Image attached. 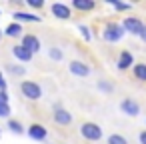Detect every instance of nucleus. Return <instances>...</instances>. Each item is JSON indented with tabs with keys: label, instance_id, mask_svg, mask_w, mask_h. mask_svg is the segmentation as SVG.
Instances as JSON below:
<instances>
[{
	"label": "nucleus",
	"instance_id": "nucleus-20",
	"mask_svg": "<svg viewBox=\"0 0 146 144\" xmlns=\"http://www.w3.org/2000/svg\"><path fill=\"white\" fill-rule=\"evenodd\" d=\"M78 30H80V34H82V38H84L86 42H90V40H92V34H90V28H88L86 24H78Z\"/></svg>",
	"mask_w": 146,
	"mask_h": 144
},
{
	"label": "nucleus",
	"instance_id": "nucleus-1",
	"mask_svg": "<svg viewBox=\"0 0 146 144\" xmlns=\"http://www.w3.org/2000/svg\"><path fill=\"white\" fill-rule=\"evenodd\" d=\"M20 92H22L24 98H28V100H32V102H36V100L42 98V88H40V84L34 82V80H22V82H20Z\"/></svg>",
	"mask_w": 146,
	"mask_h": 144
},
{
	"label": "nucleus",
	"instance_id": "nucleus-7",
	"mask_svg": "<svg viewBox=\"0 0 146 144\" xmlns=\"http://www.w3.org/2000/svg\"><path fill=\"white\" fill-rule=\"evenodd\" d=\"M26 134L32 138V140H38V142H42V140H46V136H48V128H44L42 124H30L28 126V130H26Z\"/></svg>",
	"mask_w": 146,
	"mask_h": 144
},
{
	"label": "nucleus",
	"instance_id": "nucleus-18",
	"mask_svg": "<svg viewBox=\"0 0 146 144\" xmlns=\"http://www.w3.org/2000/svg\"><path fill=\"white\" fill-rule=\"evenodd\" d=\"M108 144H128V140L122 134H110L108 136Z\"/></svg>",
	"mask_w": 146,
	"mask_h": 144
},
{
	"label": "nucleus",
	"instance_id": "nucleus-23",
	"mask_svg": "<svg viewBox=\"0 0 146 144\" xmlns=\"http://www.w3.org/2000/svg\"><path fill=\"white\" fill-rule=\"evenodd\" d=\"M10 116V106L8 104H0V118H8Z\"/></svg>",
	"mask_w": 146,
	"mask_h": 144
},
{
	"label": "nucleus",
	"instance_id": "nucleus-6",
	"mask_svg": "<svg viewBox=\"0 0 146 144\" xmlns=\"http://www.w3.org/2000/svg\"><path fill=\"white\" fill-rule=\"evenodd\" d=\"M120 112L126 114V116H138L140 114V104L132 98H124L120 102Z\"/></svg>",
	"mask_w": 146,
	"mask_h": 144
},
{
	"label": "nucleus",
	"instance_id": "nucleus-26",
	"mask_svg": "<svg viewBox=\"0 0 146 144\" xmlns=\"http://www.w3.org/2000/svg\"><path fill=\"white\" fill-rule=\"evenodd\" d=\"M0 104H8V92L0 90Z\"/></svg>",
	"mask_w": 146,
	"mask_h": 144
},
{
	"label": "nucleus",
	"instance_id": "nucleus-28",
	"mask_svg": "<svg viewBox=\"0 0 146 144\" xmlns=\"http://www.w3.org/2000/svg\"><path fill=\"white\" fill-rule=\"evenodd\" d=\"M138 140H140V144H146V130H142L138 134Z\"/></svg>",
	"mask_w": 146,
	"mask_h": 144
},
{
	"label": "nucleus",
	"instance_id": "nucleus-11",
	"mask_svg": "<svg viewBox=\"0 0 146 144\" xmlns=\"http://www.w3.org/2000/svg\"><path fill=\"white\" fill-rule=\"evenodd\" d=\"M118 70H128V68H132L134 66V56H132V52L130 50H122L120 52V56H118Z\"/></svg>",
	"mask_w": 146,
	"mask_h": 144
},
{
	"label": "nucleus",
	"instance_id": "nucleus-17",
	"mask_svg": "<svg viewBox=\"0 0 146 144\" xmlns=\"http://www.w3.org/2000/svg\"><path fill=\"white\" fill-rule=\"evenodd\" d=\"M108 2L116 8V10H132V4H128V2H120V0H108Z\"/></svg>",
	"mask_w": 146,
	"mask_h": 144
},
{
	"label": "nucleus",
	"instance_id": "nucleus-30",
	"mask_svg": "<svg viewBox=\"0 0 146 144\" xmlns=\"http://www.w3.org/2000/svg\"><path fill=\"white\" fill-rule=\"evenodd\" d=\"M2 36H4V32H2V30H0V40H2Z\"/></svg>",
	"mask_w": 146,
	"mask_h": 144
},
{
	"label": "nucleus",
	"instance_id": "nucleus-3",
	"mask_svg": "<svg viewBox=\"0 0 146 144\" xmlns=\"http://www.w3.org/2000/svg\"><path fill=\"white\" fill-rule=\"evenodd\" d=\"M80 134L88 140V142H98L102 138V128L96 122H84L80 126Z\"/></svg>",
	"mask_w": 146,
	"mask_h": 144
},
{
	"label": "nucleus",
	"instance_id": "nucleus-22",
	"mask_svg": "<svg viewBox=\"0 0 146 144\" xmlns=\"http://www.w3.org/2000/svg\"><path fill=\"white\" fill-rule=\"evenodd\" d=\"M6 68H8V72L18 74V76H24V74H26V68H24V66H12V64H8Z\"/></svg>",
	"mask_w": 146,
	"mask_h": 144
},
{
	"label": "nucleus",
	"instance_id": "nucleus-10",
	"mask_svg": "<svg viewBox=\"0 0 146 144\" xmlns=\"http://www.w3.org/2000/svg\"><path fill=\"white\" fill-rule=\"evenodd\" d=\"M54 122L60 124V126H68V124L72 122V114H70L66 108L56 106V108H54Z\"/></svg>",
	"mask_w": 146,
	"mask_h": 144
},
{
	"label": "nucleus",
	"instance_id": "nucleus-27",
	"mask_svg": "<svg viewBox=\"0 0 146 144\" xmlns=\"http://www.w3.org/2000/svg\"><path fill=\"white\" fill-rule=\"evenodd\" d=\"M0 90H6V80H4V74L0 72Z\"/></svg>",
	"mask_w": 146,
	"mask_h": 144
},
{
	"label": "nucleus",
	"instance_id": "nucleus-24",
	"mask_svg": "<svg viewBox=\"0 0 146 144\" xmlns=\"http://www.w3.org/2000/svg\"><path fill=\"white\" fill-rule=\"evenodd\" d=\"M26 4H28L30 8H42V6H44L42 0H26Z\"/></svg>",
	"mask_w": 146,
	"mask_h": 144
},
{
	"label": "nucleus",
	"instance_id": "nucleus-13",
	"mask_svg": "<svg viewBox=\"0 0 146 144\" xmlns=\"http://www.w3.org/2000/svg\"><path fill=\"white\" fill-rule=\"evenodd\" d=\"M12 54H14V58L20 60V62H30V60H32V52H28L22 44H14V46H12Z\"/></svg>",
	"mask_w": 146,
	"mask_h": 144
},
{
	"label": "nucleus",
	"instance_id": "nucleus-21",
	"mask_svg": "<svg viewBox=\"0 0 146 144\" xmlns=\"http://www.w3.org/2000/svg\"><path fill=\"white\" fill-rule=\"evenodd\" d=\"M8 128H10L12 132H16V134H22V132H24V128H22V124H20L18 120H8Z\"/></svg>",
	"mask_w": 146,
	"mask_h": 144
},
{
	"label": "nucleus",
	"instance_id": "nucleus-14",
	"mask_svg": "<svg viewBox=\"0 0 146 144\" xmlns=\"http://www.w3.org/2000/svg\"><path fill=\"white\" fill-rule=\"evenodd\" d=\"M72 8H76L80 12H90L96 8V2L94 0H72Z\"/></svg>",
	"mask_w": 146,
	"mask_h": 144
},
{
	"label": "nucleus",
	"instance_id": "nucleus-16",
	"mask_svg": "<svg viewBox=\"0 0 146 144\" xmlns=\"http://www.w3.org/2000/svg\"><path fill=\"white\" fill-rule=\"evenodd\" d=\"M132 72H134V78L136 80L146 82V64H134L132 66Z\"/></svg>",
	"mask_w": 146,
	"mask_h": 144
},
{
	"label": "nucleus",
	"instance_id": "nucleus-29",
	"mask_svg": "<svg viewBox=\"0 0 146 144\" xmlns=\"http://www.w3.org/2000/svg\"><path fill=\"white\" fill-rule=\"evenodd\" d=\"M140 38H142V42H146V26H144V30L140 32Z\"/></svg>",
	"mask_w": 146,
	"mask_h": 144
},
{
	"label": "nucleus",
	"instance_id": "nucleus-25",
	"mask_svg": "<svg viewBox=\"0 0 146 144\" xmlns=\"http://www.w3.org/2000/svg\"><path fill=\"white\" fill-rule=\"evenodd\" d=\"M98 86H100V90H104V92H112V86H110L108 82H104V80H100Z\"/></svg>",
	"mask_w": 146,
	"mask_h": 144
},
{
	"label": "nucleus",
	"instance_id": "nucleus-12",
	"mask_svg": "<svg viewBox=\"0 0 146 144\" xmlns=\"http://www.w3.org/2000/svg\"><path fill=\"white\" fill-rule=\"evenodd\" d=\"M12 16H14V22H18V24H20V22H42V18L36 16L34 12H22V10H16Z\"/></svg>",
	"mask_w": 146,
	"mask_h": 144
},
{
	"label": "nucleus",
	"instance_id": "nucleus-2",
	"mask_svg": "<svg viewBox=\"0 0 146 144\" xmlns=\"http://www.w3.org/2000/svg\"><path fill=\"white\" fill-rule=\"evenodd\" d=\"M124 34H126V32H124L122 24H118V22H108V24L104 26V32H102V36H104L106 42H118Z\"/></svg>",
	"mask_w": 146,
	"mask_h": 144
},
{
	"label": "nucleus",
	"instance_id": "nucleus-4",
	"mask_svg": "<svg viewBox=\"0 0 146 144\" xmlns=\"http://www.w3.org/2000/svg\"><path fill=\"white\" fill-rule=\"evenodd\" d=\"M144 22L140 20V18H136V16H126L124 20H122V28H124V32H128V34H134V36H140V32L144 30Z\"/></svg>",
	"mask_w": 146,
	"mask_h": 144
},
{
	"label": "nucleus",
	"instance_id": "nucleus-8",
	"mask_svg": "<svg viewBox=\"0 0 146 144\" xmlns=\"http://www.w3.org/2000/svg\"><path fill=\"white\" fill-rule=\"evenodd\" d=\"M20 44H22L28 52H32V54H36V52L40 50V40H38V36H34V34H24Z\"/></svg>",
	"mask_w": 146,
	"mask_h": 144
},
{
	"label": "nucleus",
	"instance_id": "nucleus-19",
	"mask_svg": "<svg viewBox=\"0 0 146 144\" xmlns=\"http://www.w3.org/2000/svg\"><path fill=\"white\" fill-rule=\"evenodd\" d=\"M48 56H50L54 62H60V60L64 58V54H62V50H60V48H50V50H48Z\"/></svg>",
	"mask_w": 146,
	"mask_h": 144
},
{
	"label": "nucleus",
	"instance_id": "nucleus-9",
	"mask_svg": "<svg viewBox=\"0 0 146 144\" xmlns=\"http://www.w3.org/2000/svg\"><path fill=\"white\" fill-rule=\"evenodd\" d=\"M68 70H70L74 76H80V78H86V76L90 74L88 64H84V62H80V60H72V62L68 64Z\"/></svg>",
	"mask_w": 146,
	"mask_h": 144
},
{
	"label": "nucleus",
	"instance_id": "nucleus-15",
	"mask_svg": "<svg viewBox=\"0 0 146 144\" xmlns=\"http://www.w3.org/2000/svg\"><path fill=\"white\" fill-rule=\"evenodd\" d=\"M22 24H18V22H12V24H8L6 28H4V34L6 36H10V38H18V36H22Z\"/></svg>",
	"mask_w": 146,
	"mask_h": 144
},
{
	"label": "nucleus",
	"instance_id": "nucleus-5",
	"mask_svg": "<svg viewBox=\"0 0 146 144\" xmlns=\"http://www.w3.org/2000/svg\"><path fill=\"white\" fill-rule=\"evenodd\" d=\"M50 12H52V16H56L60 20H68L72 16V8L68 4H64V2H54L50 6Z\"/></svg>",
	"mask_w": 146,
	"mask_h": 144
}]
</instances>
